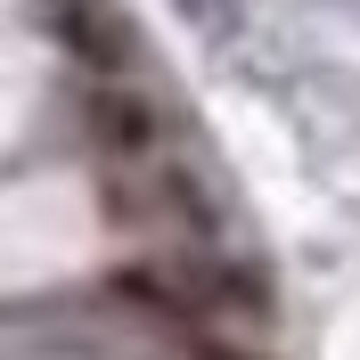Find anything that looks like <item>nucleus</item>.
Masks as SVG:
<instances>
[{
    "label": "nucleus",
    "instance_id": "f03ea898",
    "mask_svg": "<svg viewBox=\"0 0 360 360\" xmlns=\"http://www.w3.org/2000/svg\"><path fill=\"white\" fill-rule=\"evenodd\" d=\"M58 17H66V41L82 49L90 66H123V58H131V49H123V33H115V17H98L90 0H66Z\"/></svg>",
    "mask_w": 360,
    "mask_h": 360
},
{
    "label": "nucleus",
    "instance_id": "f257e3e1",
    "mask_svg": "<svg viewBox=\"0 0 360 360\" xmlns=\"http://www.w3.org/2000/svg\"><path fill=\"white\" fill-rule=\"evenodd\" d=\"M90 123H98V139H107L115 156H148V139H156V115L139 107V98H123V90H98L90 98Z\"/></svg>",
    "mask_w": 360,
    "mask_h": 360
}]
</instances>
